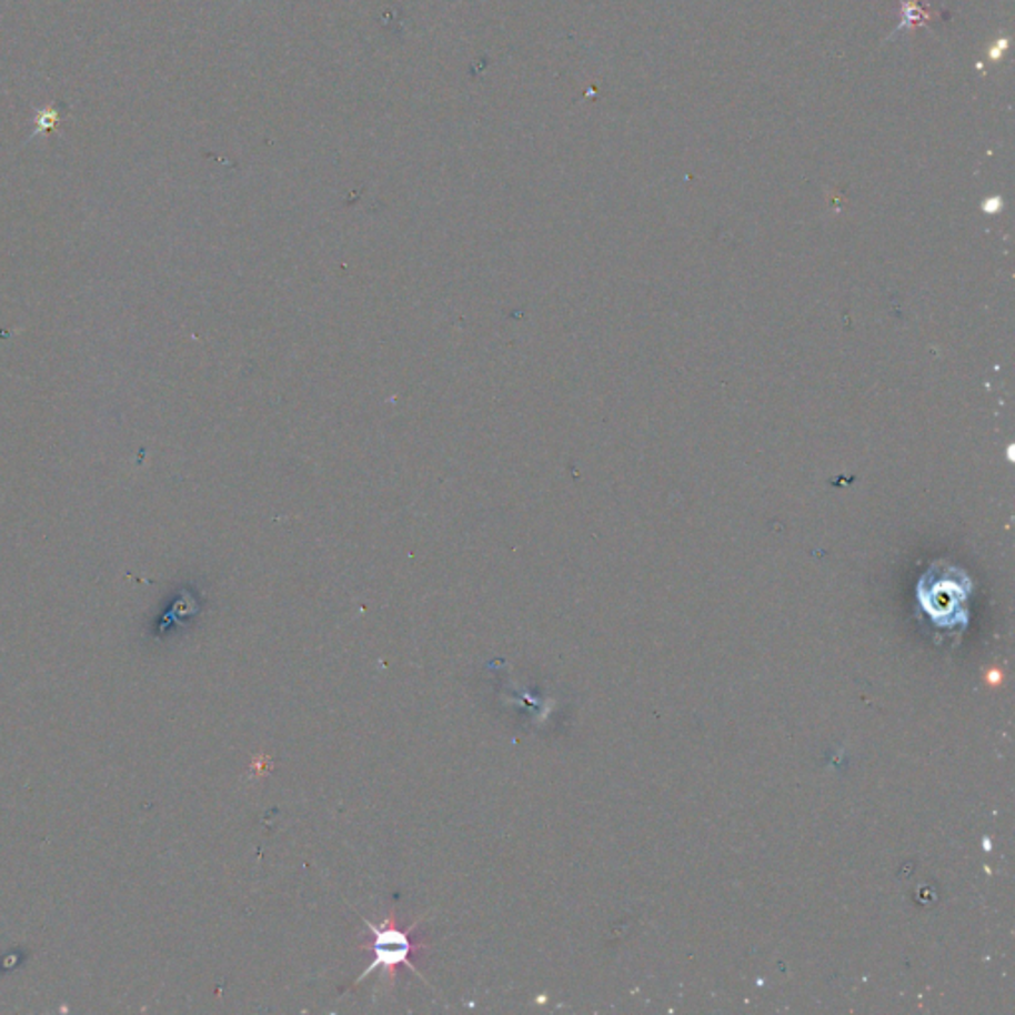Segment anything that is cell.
<instances>
[{
    "instance_id": "cell-1",
    "label": "cell",
    "mask_w": 1015,
    "mask_h": 1015,
    "mask_svg": "<svg viewBox=\"0 0 1015 1015\" xmlns=\"http://www.w3.org/2000/svg\"><path fill=\"white\" fill-rule=\"evenodd\" d=\"M365 924L370 928L371 942L370 944H361V948L373 952V961L370 962V966L365 968L360 978L353 982V986H360L363 979L381 968L388 972L391 982L395 979V972H398L399 966H406V968L413 969L415 974L421 976V972L411 962V954L419 948V944L411 941V936H409L415 931L419 923L409 926L406 931H399L398 926H395V918L391 914L381 926L371 923V921H365Z\"/></svg>"
},
{
    "instance_id": "cell-2",
    "label": "cell",
    "mask_w": 1015,
    "mask_h": 1015,
    "mask_svg": "<svg viewBox=\"0 0 1015 1015\" xmlns=\"http://www.w3.org/2000/svg\"><path fill=\"white\" fill-rule=\"evenodd\" d=\"M60 120V110L56 105H48L44 110H40L34 118V131H32V138L34 135H40L44 131L54 130L56 123Z\"/></svg>"
}]
</instances>
